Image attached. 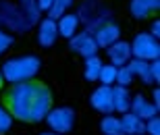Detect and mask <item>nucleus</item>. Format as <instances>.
Returning <instances> with one entry per match:
<instances>
[{"instance_id":"obj_1","label":"nucleus","mask_w":160,"mask_h":135,"mask_svg":"<svg viewBox=\"0 0 160 135\" xmlns=\"http://www.w3.org/2000/svg\"><path fill=\"white\" fill-rule=\"evenodd\" d=\"M4 102L12 118L23 123H40L52 108V94L40 81L15 83L4 94Z\"/></svg>"},{"instance_id":"obj_2","label":"nucleus","mask_w":160,"mask_h":135,"mask_svg":"<svg viewBox=\"0 0 160 135\" xmlns=\"http://www.w3.org/2000/svg\"><path fill=\"white\" fill-rule=\"evenodd\" d=\"M42 69V58L38 54H21V56H12V58L4 60V65L0 67L2 77L6 83H23L31 81L33 77L40 73Z\"/></svg>"},{"instance_id":"obj_3","label":"nucleus","mask_w":160,"mask_h":135,"mask_svg":"<svg viewBox=\"0 0 160 135\" xmlns=\"http://www.w3.org/2000/svg\"><path fill=\"white\" fill-rule=\"evenodd\" d=\"M77 17H79V23H85L83 31L94 33L98 27H102L104 23H108L112 19V11L102 0H81Z\"/></svg>"},{"instance_id":"obj_4","label":"nucleus","mask_w":160,"mask_h":135,"mask_svg":"<svg viewBox=\"0 0 160 135\" xmlns=\"http://www.w3.org/2000/svg\"><path fill=\"white\" fill-rule=\"evenodd\" d=\"M46 125L50 127V131L60 135H67L75 129V121H77V114L71 106H56V108H50L48 114L44 117Z\"/></svg>"},{"instance_id":"obj_5","label":"nucleus","mask_w":160,"mask_h":135,"mask_svg":"<svg viewBox=\"0 0 160 135\" xmlns=\"http://www.w3.org/2000/svg\"><path fill=\"white\" fill-rule=\"evenodd\" d=\"M129 46H131V58H139L146 62L160 58V42L152 33H146V31L137 33Z\"/></svg>"},{"instance_id":"obj_6","label":"nucleus","mask_w":160,"mask_h":135,"mask_svg":"<svg viewBox=\"0 0 160 135\" xmlns=\"http://www.w3.org/2000/svg\"><path fill=\"white\" fill-rule=\"evenodd\" d=\"M0 23L4 25L6 29L15 31V33H25V31H29L31 27L25 23L23 15L19 11L17 2L12 4L8 0H0Z\"/></svg>"},{"instance_id":"obj_7","label":"nucleus","mask_w":160,"mask_h":135,"mask_svg":"<svg viewBox=\"0 0 160 135\" xmlns=\"http://www.w3.org/2000/svg\"><path fill=\"white\" fill-rule=\"evenodd\" d=\"M69 48H71L75 54L88 58V56H94L98 52V44H96L94 35L88 33V31H79L73 38H69Z\"/></svg>"},{"instance_id":"obj_8","label":"nucleus","mask_w":160,"mask_h":135,"mask_svg":"<svg viewBox=\"0 0 160 135\" xmlns=\"http://www.w3.org/2000/svg\"><path fill=\"white\" fill-rule=\"evenodd\" d=\"M89 104L92 108L102 114H110L112 110V88L110 85H100V88H96L89 96Z\"/></svg>"},{"instance_id":"obj_9","label":"nucleus","mask_w":160,"mask_h":135,"mask_svg":"<svg viewBox=\"0 0 160 135\" xmlns=\"http://www.w3.org/2000/svg\"><path fill=\"white\" fill-rule=\"evenodd\" d=\"M92 35H94L98 48H108V46H112L117 40H121V27L114 21H108L102 27H98Z\"/></svg>"},{"instance_id":"obj_10","label":"nucleus","mask_w":160,"mask_h":135,"mask_svg":"<svg viewBox=\"0 0 160 135\" xmlns=\"http://www.w3.org/2000/svg\"><path fill=\"white\" fill-rule=\"evenodd\" d=\"M58 40V27H56V21L54 19H42L40 25H38V44L42 48H50L56 44Z\"/></svg>"},{"instance_id":"obj_11","label":"nucleus","mask_w":160,"mask_h":135,"mask_svg":"<svg viewBox=\"0 0 160 135\" xmlns=\"http://www.w3.org/2000/svg\"><path fill=\"white\" fill-rule=\"evenodd\" d=\"M129 110L133 112L135 117H139L142 121H148V118H152V117H156V114H158V106H154V102L146 100V96L135 94V96H131Z\"/></svg>"},{"instance_id":"obj_12","label":"nucleus","mask_w":160,"mask_h":135,"mask_svg":"<svg viewBox=\"0 0 160 135\" xmlns=\"http://www.w3.org/2000/svg\"><path fill=\"white\" fill-rule=\"evenodd\" d=\"M106 50H108L106 54L110 58V65L114 67H125L131 60V46H129V42H125V40H117Z\"/></svg>"},{"instance_id":"obj_13","label":"nucleus","mask_w":160,"mask_h":135,"mask_svg":"<svg viewBox=\"0 0 160 135\" xmlns=\"http://www.w3.org/2000/svg\"><path fill=\"white\" fill-rule=\"evenodd\" d=\"M160 8V0H129V12L137 21L148 19Z\"/></svg>"},{"instance_id":"obj_14","label":"nucleus","mask_w":160,"mask_h":135,"mask_svg":"<svg viewBox=\"0 0 160 135\" xmlns=\"http://www.w3.org/2000/svg\"><path fill=\"white\" fill-rule=\"evenodd\" d=\"M79 17L77 12H65L62 17L56 19V27H58V38H73L79 29Z\"/></svg>"},{"instance_id":"obj_15","label":"nucleus","mask_w":160,"mask_h":135,"mask_svg":"<svg viewBox=\"0 0 160 135\" xmlns=\"http://www.w3.org/2000/svg\"><path fill=\"white\" fill-rule=\"evenodd\" d=\"M121 127H123L125 135H143L146 133V121H142L139 117H135L131 110L121 114Z\"/></svg>"},{"instance_id":"obj_16","label":"nucleus","mask_w":160,"mask_h":135,"mask_svg":"<svg viewBox=\"0 0 160 135\" xmlns=\"http://www.w3.org/2000/svg\"><path fill=\"white\" fill-rule=\"evenodd\" d=\"M131 106V94H129V88H123V85H117L112 88V110L123 114V112L129 110Z\"/></svg>"},{"instance_id":"obj_17","label":"nucleus","mask_w":160,"mask_h":135,"mask_svg":"<svg viewBox=\"0 0 160 135\" xmlns=\"http://www.w3.org/2000/svg\"><path fill=\"white\" fill-rule=\"evenodd\" d=\"M125 67L129 69L131 75H133V77H139L143 83H148V85H152V83H154V79H152V75H150V62L139 60V58H131Z\"/></svg>"},{"instance_id":"obj_18","label":"nucleus","mask_w":160,"mask_h":135,"mask_svg":"<svg viewBox=\"0 0 160 135\" xmlns=\"http://www.w3.org/2000/svg\"><path fill=\"white\" fill-rule=\"evenodd\" d=\"M17 6L19 11H21V15H23L25 23L29 25V27H33V25H38V19H40V8H38L36 0H17Z\"/></svg>"},{"instance_id":"obj_19","label":"nucleus","mask_w":160,"mask_h":135,"mask_svg":"<svg viewBox=\"0 0 160 135\" xmlns=\"http://www.w3.org/2000/svg\"><path fill=\"white\" fill-rule=\"evenodd\" d=\"M100 131L102 135H125L123 133V127H121V118L117 114H102V121H100Z\"/></svg>"},{"instance_id":"obj_20","label":"nucleus","mask_w":160,"mask_h":135,"mask_svg":"<svg viewBox=\"0 0 160 135\" xmlns=\"http://www.w3.org/2000/svg\"><path fill=\"white\" fill-rule=\"evenodd\" d=\"M102 62L100 56L98 54H94V56H88L85 58V65H83V75H85V79L88 81H98V75H100V69H102Z\"/></svg>"},{"instance_id":"obj_21","label":"nucleus","mask_w":160,"mask_h":135,"mask_svg":"<svg viewBox=\"0 0 160 135\" xmlns=\"http://www.w3.org/2000/svg\"><path fill=\"white\" fill-rule=\"evenodd\" d=\"M75 4V0H52V6L48 8V19H56L62 17L65 12H69V8Z\"/></svg>"},{"instance_id":"obj_22","label":"nucleus","mask_w":160,"mask_h":135,"mask_svg":"<svg viewBox=\"0 0 160 135\" xmlns=\"http://www.w3.org/2000/svg\"><path fill=\"white\" fill-rule=\"evenodd\" d=\"M117 71H119V67L114 65H102L98 81H102V85H112L114 79H117Z\"/></svg>"},{"instance_id":"obj_23","label":"nucleus","mask_w":160,"mask_h":135,"mask_svg":"<svg viewBox=\"0 0 160 135\" xmlns=\"http://www.w3.org/2000/svg\"><path fill=\"white\" fill-rule=\"evenodd\" d=\"M12 114L8 112V108L6 106H0V135H4L6 131H11L12 127Z\"/></svg>"},{"instance_id":"obj_24","label":"nucleus","mask_w":160,"mask_h":135,"mask_svg":"<svg viewBox=\"0 0 160 135\" xmlns=\"http://www.w3.org/2000/svg\"><path fill=\"white\" fill-rule=\"evenodd\" d=\"M133 79H135V77L129 73V69H127V67H119L114 83H119V85H123V88H129L131 83H133Z\"/></svg>"},{"instance_id":"obj_25","label":"nucleus","mask_w":160,"mask_h":135,"mask_svg":"<svg viewBox=\"0 0 160 135\" xmlns=\"http://www.w3.org/2000/svg\"><path fill=\"white\" fill-rule=\"evenodd\" d=\"M12 44H15V38H12L8 31L0 29V56H2V52H6Z\"/></svg>"},{"instance_id":"obj_26","label":"nucleus","mask_w":160,"mask_h":135,"mask_svg":"<svg viewBox=\"0 0 160 135\" xmlns=\"http://www.w3.org/2000/svg\"><path fill=\"white\" fill-rule=\"evenodd\" d=\"M146 133L148 135H160V118H158V114L146 121Z\"/></svg>"},{"instance_id":"obj_27","label":"nucleus","mask_w":160,"mask_h":135,"mask_svg":"<svg viewBox=\"0 0 160 135\" xmlns=\"http://www.w3.org/2000/svg\"><path fill=\"white\" fill-rule=\"evenodd\" d=\"M150 75H152V79H154V83H158L160 79V60H150Z\"/></svg>"},{"instance_id":"obj_28","label":"nucleus","mask_w":160,"mask_h":135,"mask_svg":"<svg viewBox=\"0 0 160 135\" xmlns=\"http://www.w3.org/2000/svg\"><path fill=\"white\" fill-rule=\"evenodd\" d=\"M36 4H38V8H40V11H46L48 12V8L52 6V0H36Z\"/></svg>"},{"instance_id":"obj_29","label":"nucleus","mask_w":160,"mask_h":135,"mask_svg":"<svg viewBox=\"0 0 160 135\" xmlns=\"http://www.w3.org/2000/svg\"><path fill=\"white\" fill-rule=\"evenodd\" d=\"M152 102H154V106L160 108V89L158 88H154V92H152Z\"/></svg>"},{"instance_id":"obj_30","label":"nucleus","mask_w":160,"mask_h":135,"mask_svg":"<svg viewBox=\"0 0 160 135\" xmlns=\"http://www.w3.org/2000/svg\"><path fill=\"white\" fill-rule=\"evenodd\" d=\"M150 33L154 35V38L160 35V21H154V23H152V31H150Z\"/></svg>"},{"instance_id":"obj_31","label":"nucleus","mask_w":160,"mask_h":135,"mask_svg":"<svg viewBox=\"0 0 160 135\" xmlns=\"http://www.w3.org/2000/svg\"><path fill=\"white\" fill-rule=\"evenodd\" d=\"M40 135H60V133H54V131H44V133H40Z\"/></svg>"},{"instance_id":"obj_32","label":"nucleus","mask_w":160,"mask_h":135,"mask_svg":"<svg viewBox=\"0 0 160 135\" xmlns=\"http://www.w3.org/2000/svg\"><path fill=\"white\" fill-rule=\"evenodd\" d=\"M4 85V77H2V71H0V88Z\"/></svg>"}]
</instances>
